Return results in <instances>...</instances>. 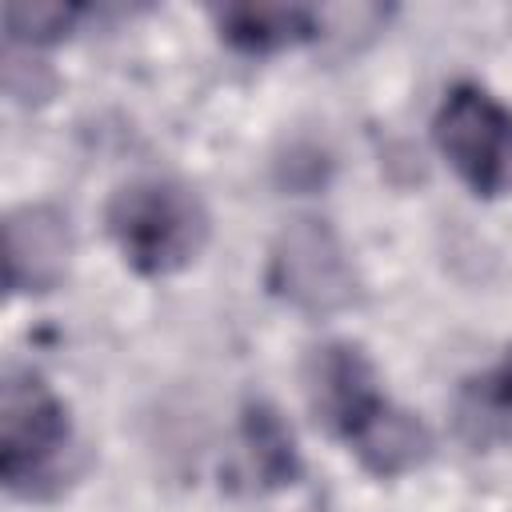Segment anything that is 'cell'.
<instances>
[{"label":"cell","instance_id":"cell-1","mask_svg":"<svg viewBox=\"0 0 512 512\" xmlns=\"http://www.w3.org/2000/svg\"><path fill=\"white\" fill-rule=\"evenodd\" d=\"M208 228L200 196L168 176L132 180L108 204V232L140 276H172L188 268L208 244Z\"/></svg>","mask_w":512,"mask_h":512},{"label":"cell","instance_id":"cell-2","mask_svg":"<svg viewBox=\"0 0 512 512\" xmlns=\"http://www.w3.org/2000/svg\"><path fill=\"white\" fill-rule=\"evenodd\" d=\"M72 420L64 400L28 368H12L0 392V476L12 496H48L68 476Z\"/></svg>","mask_w":512,"mask_h":512},{"label":"cell","instance_id":"cell-3","mask_svg":"<svg viewBox=\"0 0 512 512\" xmlns=\"http://www.w3.org/2000/svg\"><path fill=\"white\" fill-rule=\"evenodd\" d=\"M268 288L308 316H332L356 300V268L328 220H292L276 236Z\"/></svg>","mask_w":512,"mask_h":512},{"label":"cell","instance_id":"cell-4","mask_svg":"<svg viewBox=\"0 0 512 512\" xmlns=\"http://www.w3.org/2000/svg\"><path fill=\"white\" fill-rule=\"evenodd\" d=\"M436 144L476 196H496L512 156V112L480 84H452L432 120Z\"/></svg>","mask_w":512,"mask_h":512},{"label":"cell","instance_id":"cell-5","mask_svg":"<svg viewBox=\"0 0 512 512\" xmlns=\"http://www.w3.org/2000/svg\"><path fill=\"white\" fill-rule=\"evenodd\" d=\"M304 396H308L312 416L332 436H340L348 448L392 404L380 392L372 360L348 340H328V344H316L308 352V360H304Z\"/></svg>","mask_w":512,"mask_h":512},{"label":"cell","instance_id":"cell-6","mask_svg":"<svg viewBox=\"0 0 512 512\" xmlns=\"http://www.w3.org/2000/svg\"><path fill=\"white\" fill-rule=\"evenodd\" d=\"M8 288L12 292H48L64 280L72 256L68 216L48 204H24L8 216Z\"/></svg>","mask_w":512,"mask_h":512},{"label":"cell","instance_id":"cell-7","mask_svg":"<svg viewBox=\"0 0 512 512\" xmlns=\"http://www.w3.org/2000/svg\"><path fill=\"white\" fill-rule=\"evenodd\" d=\"M320 12L308 4H228L216 12L220 36L236 52L268 56L280 48H296L320 32Z\"/></svg>","mask_w":512,"mask_h":512},{"label":"cell","instance_id":"cell-8","mask_svg":"<svg viewBox=\"0 0 512 512\" xmlns=\"http://www.w3.org/2000/svg\"><path fill=\"white\" fill-rule=\"evenodd\" d=\"M240 464L244 476L252 480V488L272 492V488H288L300 476V452L296 440L288 432V424L280 420V412L264 400L244 404L240 416Z\"/></svg>","mask_w":512,"mask_h":512},{"label":"cell","instance_id":"cell-9","mask_svg":"<svg viewBox=\"0 0 512 512\" xmlns=\"http://www.w3.org/2000/svg\"><path fill=\"white\" fill-rule=\"evenodd\" d=\"M80 8L76 4H8L4 24L12 44H48L60 40L76 24Z\"/></svg>","mask_w":512,"mask_h":512},{"label":"cell","instance_id":"cell-10","mask_svg":"<svg viewBox=\"0 0 512 512\" xmlns=\"http://www.w3.org/2000/svg\"><path fill=\"white\" fill-rule=\"evenodd\" d=\"M468 416L512 428V348L504 352V360L492 372H484L468 388Z\"/></svg>","mask_w":512,"mask_h":512}]
</instances>
